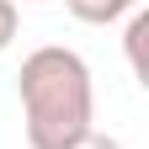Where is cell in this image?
Here are the masks:
<instances>
[{
    "label": "cell",
    "mask_w": 149,
    "mask_h": 149,
    "mask_svg": "<svg viewBox=\"0 0 149 149\" xmlns=\"http://www.w3.org/2000/svg\"><path fill=\"white\" fill-rule=\"evenodd\" d=\"M16 91H22L32 149H69L91 133L96 96H91V69L74 48H64V43L32 48L16 69Z\"/></svg>",
    "instance_id": "cell-1"
},
{
    "label": "cell",
    "mask_w": 149,
    "mask_h": 149,
    "mask_svg": "<svg viewBox=\"0 0 149 149\" xmlns=\"http://www.w3.org/2000/svg\"><path fill=\"white\" fill-rule=\"evenodd\" d=\"M128 64H133V74L149 85V11H133V22H128Z\"/></svg>",
    "instance_id": "cell-2"
},
{
    "label": "cell",
    "mask_w": 149,
    "mask_h": 149,
    "mask_svg": "<svg viewBox=\"0 0 149 149\" xmlns=\"http://www.w3.org/2000/svg\"><path fill=\"white\" fill-rule=\"evenodd\" d=\"M64 6L80 16V22H117V16L133 11L139 0H64Z\"/></svg>",
    "instance_id": "cell-3"
},
{
    "label": "cell",
    "mask_w": 149,
    "mask_h": 149,
    "mask_svg": "<svg viewBox=\"0 0 149 149\" xmlns=\"http://www.w3.org/2000/svg\"><path fill=\"white\" fill-rule=\"evenodd\" d=\"M16 37V0H0V48H11Z\"/></svg>",
    "instance_id": "cell-4"
},
{
    "label": "cell",
    "mask_w": 149,
    "mask_h": 149,
    "mask_svg": "<svg viewBox=\"0 0 149 149\" xmlns=\"http://www.w3.org/2000/svg\"><path fill=\"white\" fill-rule=\"evenodd\" d=\"M69 149H123V144L112 139V133H96V128H91V133H85L80 144H69Z\"/></svg>",
    "instance_id": "cell-5"
}]
</instances>
